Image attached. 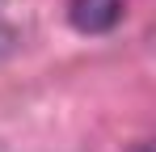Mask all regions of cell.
<instances>
[{"label":"cell","instance_id":"cell-1","mask_svg":"<svg viewBox=\"0 0 156 152\" xmlns=\"http://www.w3.org/2000/svg\"><path fill=\"white\" fill-rule=\"evenodd\" d=\"M122 13V0H72V25L89 30V34H101L118 21Z\"/></svg>","mask_w":156,"mask_h":152},{"label":"cell","instance_id":"cell-2","mask_svg":"<svg viewBox=\"0 0 156 152\" xmlns=\"http://www.w3.org/2000/svg\"><path fill=\"white\" fill-rule=\"evenodd\" d=\"M135 152H152V148H148V144H139V148H135Z\"/></svg>","mask_w":156,"mask_h":152}]
</instances>
